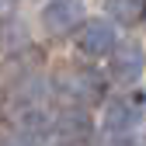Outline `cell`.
<instances>
[{
    "label": "cell",
    "mask_w": 146,
    "mask_h": 146,
    "mask_svg": "<svg viewBox=\"0 0 146 146\" xmlns=\"http://www.w3.org/2000/svg\"><path fill=\"white\" fill-rule=\"evenodd\" d=\"M52 84H56V90L73 101V104H104V77L94 70V66H84L77 59H66L56 66V73H52Z\"/></svg>",
    "instance_id": "6da1fadb"
},
{
    "label": "cell",
    "mask_w": 146,
    "mask_h": 146,
    "mask_svg": "<svg viewBox=\"0 0 146 146\" xmlns=\"http://www.w3.org/2000/svg\"><path fill=\"white\" fill-rule=\"evenodd\" d=\"M118 49L115 38V25L104 21V17H87V21L77 28V52L87 59H101V56H111Z\"/></svg>",
    "instance_id": "7a4b0ae2"
},
{
    "label": "cell",
    "mask_w": 146,
    "mask_h": 146,
    "mask_svg": "<svg viewBox=\"0 0 146 146\" xmlns=\"http://www.w3.org/2000/svg\"><path fill=\"white\" fill-rule=\"evenodd\" d=\"M38 21H42V31L59 38V35H70L77 31V25H84V4L80 0H45L42 11H38Z\"/></svg>",
    "instance_id": "3957f363"
},
{
    "label": "cell",
    "mask_w": 146,
    "mask_h": 146,
    "mask_svg": "<svg viewBox=\"0 0 146 146\" xmlns=\"http://www.w3.org/2000/svg\"><path fill=\"white\" fill-rule=\"evenodd\" d=\"M143 73H146V49L139 42H122L111 56H108V77L115 84H122V87L136 84Z\"/></svg>",
    "instance_id": "277c9868"
},
{
    "label": "cell",
    "mask_w": 146,
    "mask_h": 146,
    "mask_svg": "<svg viewBox=\"0 0 146 146\" xmlns=\"http://www.w3.org/2000/svg\"><path fill=\"white\" fill-rule=\"evenodd\" d=\"M52 132H56L63 143L77 146V143H87L90 136H94V122H90L87 108L70 104V108H63V111H59L56 118H52Z\"/></svg>",
    "instance_id": "5b68a950"
},
{
    "label": "cell",
    "mask_w": 146,
    "mask_h": 146,
    "mask_svg": "<svg viewBox=\"0 0 146 146\" xmlns=\"http://www.w3.org/2000/svg\"><path fill=\"white\" fill-rule=\"evenodd\" d=\"M136 125H139V108L129 101V98H115V101H104V115H101V129L108 136H129L136 132Z\"/></svg>",
    "instance_id": "8992f818"
},
{
    "label": "cell",
    "mask_w": 146,
    "mask_h": 146,
    "mask_svg": "<svg viewBox=\"0 0 146 146\" xmlns=\"http://www.w3.org/2000/svg\"><path fill=\"white\" fill-rule=\"evenodd\" d=\"M52 136V122H49V115H42L38 108L35 111H25L21 118H17V129H14V139L21 143V146H45Z\"/></svg>",
    "instance_id": "52a82bcc"
},
{
    "label": "cell",
    "mask_w": 146,
    "mask_h": 146,
    "mask_svg": "<svg viewBox=\"0 0 146 146\" xmlns=\"http://www.w3.org/2000/svg\"><path fill=\"white\" fill-rule=\"evenodd\" d=\"M104 14H108V21L132 28L146 17V0H104Z\"/></svg>",
    "instance_id": "ba28073f"
},
{
    "label": "cell",
    "mask_w": 146,
    "mask_h": 146,
    "mask_svg": "<svg viewBox=\"0 0 146 146\" xmlns=\"http://www.w3.org/2000/svg\"><path fill=\"white\" fill-rule=\"evenodd\" d=\"M0 146H21L17 139H0Z\"/></svg>",
    "instance_id": "9c48e42d"
}]
</instances>
